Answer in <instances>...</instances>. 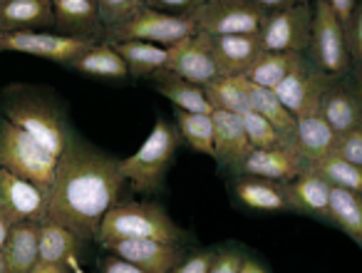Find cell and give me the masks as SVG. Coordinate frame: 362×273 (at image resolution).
I'll list each match as a JSON object with an SVG mask.
<instances>
[{"mask_svg": "<svg viewBox=\"0 0 362 273\" xmlns=\"http://www.w3.org/2000/svg\"><path fill=\"white\" fill-rule=\"evenodd\" d=\"M3 115L11 124L30 134L42 149H47L57 159L65 152L72 136L60 107L50 105L47 100H40V97H16Z\"/></svg>", "mask_w": 362, "mask_h": 273, "instance_id": "6", "label": "cell"}, {"mask_svg": "<svg viewBox=\"0 0 362 273\" xmlns=\"http://www.w3.org/2000/svg\"><path fill=\"white\" fill-rule=\"evenodd\" d=\"M11 223L6 221V219L0 216V251H3V246H6V241H8V233H11Z\"/></svg>", "mask_w": 362, "mask_h": 273, "instance_id": "48", "label": "cell"}, {"mask_svg": "<svg viewBox=\"0 0 362 273\" xmlns=\"http://www.w3.org/2000/svg\"><path fill=\"white\" fill-rule=\"evenodd\" d=\"M97 42L75 40V37L57 35V33H0V52H23V55L42 57V60L72 65L77 57L92 50Z\"/></svg>", "mask_w": 362, "mask_h": 273, "instance_id": "10", "label": "cell"}, {"mask_svg": "<svg viewBox=\"0 0 362 273\" xmlns=\"http://www.w3.org/2000/svg\"><path fill=\"white\" fill-rule=\"evenodd\" d=\"M330 3V11L332 16H335V21L340 23L342 28V35H347L352 28V23H355V16H357V0H327Z\"/></svg>", "mask_w": 362, "mask_h": 273, "instance_id": "40", "label": "cell"}, {"mask_svg": "<svg viewBox=\"0 0 362 273\" xmlns=\"http://www.w3.org/2000/svg\"><path fill=\"white\" fill-rule=\"evenodd\" d=\"M330 189L332 187L315 172V169L308 167L298 179L283 184L288 211L313 214V216L327 219V209H330Z\"/></svg>", "mask_w": 362, "mask_h": 273, "instance_id": "18", "label": "cell"}, {"mask_svg": "<svg viewBox=\"0 0 362 273\" xmlns=\"http://www.w3.org/2000/svg\"><path fill=\"white\" fill-rule=\"evenodd\" d=\"M209 47H211L218 77H243L266 52L261 35L209 37Z\"/></svg>", "mask_w": 362, "mask_h": 273, "instance_id": "16", "label": "cell"}, {"mask_svg": "<svg viewBox=\"0 0 362 273\" xmlns=\"http://www.w3.org/2000/svg\"><path fill=\"white\" fill-rule=\"evenodd\" d=\"M345 42H347V52H350V60L357 65H362V3L357 6V16H355V23H352L350 33L345 35Z\"/></svg>", "mask_w": 362, "mask_h": 273, "instance_id": "41", "label": "cell"}, {"mask_svg": "<svg viewBox=\"0 0 362 273\" xmlns=\"http://www.w3.org/2000/svg\"><path fill=\"white\" fill-rule=\"evenodd\" d=\"M214 149H216V159L228 169H236L238 164L246 159L251 152V144L243 132L241 117L231 115V112L214 110Z\"/></svg>", "mask_w": 362, "mask_h": 273, "instance_id": "21", "label": "cell"}, {"mask_svg": "<svg viewBox=\"0 0 362 273\" xmlns=\"http://www.w3.org/2000/svg\"><path fill=\"white\" fill-rule=\"evenodd\" d=\"M102 248L144 273H171L187 258V248L181 243L146 241V238H141V241H115Z\"/></svg>", "mask_w": 362, "mask_h": 273, "instance_id": "15", "label": "cell"}, {"mask_svg": "<svg viewBox=\"0 0 362 273\" xmlns=\"http://www.w3.org/2000/svg\"><path fill=\"white\" fill-rule=\"evenodd\" d=\"M303 55H293V52H263V57L246 72V80L253 82L258 87H266V90H276L283 80H286L288 72L296 67V62Z\"/></svg>", "mask_w": 362, "mask_h": 273, "instance_id": "33", "label": "cell"}, {"mask_svg": "<svg viewBox=\"0 0 362 273\" xmlns=\"http://www.w3.org/2000/svg\"><path fill=\"white\" fill-rule=\"evenodd\" d=\"M37 228L40 223H18L8 233V241L3 246V263H6V273H30L33 266L40 261L37 253Z\"/></svg>", "mask_w": 362, "mask_h": 273, "instance_id": "23", "label": "cell"}, {"mask_svg": "<svg viewBox=\"0 0 362 273\" xmlns=\"http://www.w3.org/2000/svg\"><path fill=\"white\" fill-rule=\"evenodd\" d=\"M209 105L214 110L231 112V115H246L251 112V97H248V80L246 77H216L204 87Z\"/></svg>", "mask_w": 362, "mask_h": 273, "instance_id": "27", "label": "cell"}, {"mask_svg": "<svg viewBox=\"0 0 362 273\" xmlns=\"http://www.w3.org/2000/svg\"><path fill=\"white\" fill-rule=\"evenodd\" d=\"M97 243L107 246L115 241H164L181 243L184 231L174 223V219L164 211V207L154 202H119L102 219Z\"/></svg>", "mask_w": 362, "mask_h": 273, "instance_id": "2", "label": "cell"}, {"mask_svg": "<svg viewBox=\"0 0 362 273\" xmlns=\"http://www.w3.org/2000/svg\"><path fill=\"white\" fill-rule=\"evenodd\" d=\"M55 28L52 0H0V33Z\"/></svg>", "mask_w": 362, "mask_h": 273, "instance_id": "20", "label": "cell"}, {"mask_svg": "<svg viewBox=\"0 0 362 273\" xmlns=\"http://www.w3.org/2000/svg\"><path fill=\"white\" fill-rule=\"evenodd\" d=\"M0 169L35 184L42 192H50L55 182L57 157H52L30 134L18 129L3 117L0 120Z\"/></svg>", "mask_w": 362, "mask_h": 273, "instance_id": "4", "label": "cell"}, {"mask_svg": "<svg viewBox=\"0 0 362 273\" xmlns=\"http://www.w3.org/2000/svg\"><path fill=\"white\" fill-rule=\"evenodd\" d=\"M214 261V251H199L194 256H187L181 261V266H176L171 273H209Z\"/></svg>", "mask_w": 362, "mask_h": 273, "instance_id": "42", "label": "cell"}, {"mask_svg": "<svg viewBox=\"0 0 362 273\" xmlns=\"http://www.w3.org/2000/svg\"><path fill=\"white\" fill-rule=\"evenodd\" d=\"M146 3V0H144ZM197 25L189 18H176L166 16V13L151 11L149 6L134 16L129 23L115 28V30L105 33V42L117 45V42H149V45L171 47L176 42L187 40V37L197 35Z\"/></svg>", "mask_w": 362, "mask_h": 273, "instance_id": "7", "label": "cell"}, {"mask_svg": "<svg viewBox=\"0 0 362 273\" xmlns=\"http://www.w3.org/2000/svg\"><path fill=\"white\" fill-rule=\"evenodd\" d=\"M330 77L322 75L315 65H308L305 60H298L296 67L286 75V80L276 87V97L281 100V105L291 112L296 120L303 117L320 115L322 100L325 92L330 87Z\"/></svg>", "mask_w": 362, "mask_h": 273, "instance_id": "9", "label": "cell"}, {"mask_svg": "<svg viewBox=\"0 0 362 273\" xmlns=\"http://www.w3.org/2000/svg\"><path fill=\"white\" fill-rule=\"evenodd\" d=\"M0 273H6V263H3V253H0Z\"/></svg>", "mask_w": 362, "mask_h": 273, "instance_id": "49", "label": "cell"}, {"mask_svg": "<svg viewBox=\"0 0 362 273\" xmlns=\"http://www.w3.org/2000/svg\"><path fill=\"white\" fill-rule=\"evenodd\" d=\"M82 241L65 228L62 223L52 221V219H45L37 228V253H40V261L45 263H67L75 261V256L80 253Z\"/></svg>", "mask_w": 362, "mask_h": 273, "instance_id": "26", "label": "cell"}, {"mask_svg": "<svg viewBox=\"0 0 362 273\" xmlns=\"http://www.w3.org/2000/svg\"><path fill=\"white\" fill-rule=\"evenodd\" d=\"M327 221H332L342 233L362 246V197L347 189H330V209H327Z\"/></svg>", "mask_w": 362, "mask_h": 273, "instance_id": "28", "label": "cell"}, {"mask_svg": "<svg viewBox=\"0 0 362 273\" xmlns=\"http://www.w3.org/2000/svg\"><path fill=\"white\" fill-rule=\"evenodd\" d=\"M258 6L268 13V16H276V13H286L296 6V0H256Z\"/></svg>", "mask_w": 362, "mask_h": 273, "instance_id": "44", "label": "cell"}, {"mask_svg": "<svg viewBox=\"0 0 362 273\" xmlns=\"http://www.w3.org/2000/svg\"><path fill=\"white\" fill-rule=\"evenodd\" d=\"M124 184L119 159L72 134L57 159L55 182L47 192V219L70 228L80 241H90L107 211L119 204Z\"/></svg>", "mask_w": 362, "mask_h": 273, "instance_id": "1", "label": "cell"}, {"mask_svg": "<svg viewBox=\"0 0 362 273\" xmlns=\"http://www.w3.org/2000/svg\"><path fill=\"white\" fill-rule=\"evenodd\" d=\"M179 144V129L159 117L154 122V129L146 136V142L132 157L119 159V172L124 177V182L134 192L159 194L164 189L166 172H169L171 162H174Z\"/></svg>", "mask_w": 362, "mask_h": 273, "instance_id": "3", "label": "cell"}, {"mask_svg": "<svg viewBox=\"0 0 362 273\" xmlns=\"http://www.w3.org/2000/svg\"><path fill=\"white\" fill-rule=\"evenodd\" d=\"M322 179H325L330 187L337 189H347L352 194H360L362 197V167H355V164L345 162L335 154V157H327L317 164H310Z\"/></svg>", "mask_w": 362, "mask_h": 273, "instance_id": "34", "label": "cell"}, {"mask_svg": "<svg viewBox=\"0 0 362 273\" xmlns=\"http://www.w3.org/2000/svg\"><path fill=\"white\" fill-rule=\"evenodd\" d=\"M156 80V90L181 112H192V115H214V107L209 105L206 95H204V87L192 85V82L181 80L174 72L159 70L151 75Z\"/></svg>", "mask_w": 362, "mask_h": 273, "instance_id": "25", "label": "cell"}, {"mask_svg": "<svg viewBox=\"0 0 362 273\" xmlns=\"http://www.w3.org/2000/svg\"><path fill=\"white\" fill-rule=\"evenodd\" d=\"M241 273H268L266 268L261 266L258 261H253V258H243V266H241Z\"/></svg>", "mask_w": 362, "mask_h": 273, "instance_id": "46", "label": "cell"}, {"mask_svg": "<svg viewBox=\"0 0 362 273\" xmlns=\"http://www.w3.org/2000/svg\"><path fill=\"white\" fill-rule=\"evenodd\" d=\"M241 124H243V132H246V139H248V144H251V149H278V147L293 144L288 136H283L271 122L263 120V117L253 110L241 115Z\"/></svg>", "mask_w": 362, "mask_h": 273, "instance_id": "35", "label": "cell"}, {"mask_svg": "<svg viewBox=\"0 0 362 273\" xmlns=\"http://www.w3.org/2000/svg\"><path fill=\"white\" fill-rule=\"evenodd\" d=\"M176 129L181 139L199 154L216 157L214 149V120L211 115H192V112L176 110Z\"/></svg>", "mask_w": 362, "mask_h": 273, "instance_id": "32", "label": "cell"}, {"mask_svg": "<svg viewBox=\"0 0 362 273\" xmlns=\"http://www.w3.org/2000/svg\"><path fill=\"white\" fill-rule=\"evenodd\" d=\"M100 273H144V271H139L136 266H132V263L122 261V258L110 253V256L100 258Z\"/></svg>", "mask_w": 362, "mask_h": 273, "instance_id": "43", "label": "cell"}, {"mask_svg": "<svg viewBox=\"0 0 362 273\" xmlns=\"http://www.w3.org/2000/svg\"><path fill=\"white\" fill-rule=\"evenodd\" d=\"M0 216L11 226L25 221L42 223L47 219V192L0 169Z\"/></svg>", "mask_w": 362, "mask_h": 273, "instance_id": "11", "label": "cell"}, {"mask_svg": "<svg viewBox=\"0 0 362 273\" xmlns=\"http://www.w3.org/2000/svg\"><path fill=\"white\" fill-rule=\"evenodd\" d=\"M320 115L325 117V122L340 136L362 127V107H360V102H357L355 92H350L345 85H340V82H335V80L330 82V87H327V92H325Z\"/></svg>", "mask_w": 362, "mask_h": 273, "instance_id": "22", "label": "cell"}, {"mask_svg": "<svg viewBox=\"0 0 362 273\" xmlns=\"http://www.w3.org/2000/svg\"><path fill=\"white\" fill-rule=\"evenodd\" d=\"M337 157L355 164V167H362V127L340 136V142H337Z\"/></svg>", "mask_w": 362, "mask_h": 273, "instance_id": "37", "label": "cell"}, {"mask_svg": "<svg viewBox=\"0 0 362 273\" xmlns=\"http://www.w3.org/2000/svg\"><path fill=\"white\" fill-rule=\"evenodd\" d=\"M233 194H236L238 204L253 209V211H288L281 182H271V179L261 177H236Z\"/></svg>", "mask_w": 362, "mask_h": 273, "instance_id": "24", "label": "cell"}, {"mask_svg": "<svg viewBox=\"0 0 362 273\" xmlns=\"http://www.w3.org/2000/svg\"><path fill=\"white\" fill-rule=\"evenodd\" d=\"M112 47L124 60L129 75L151 77L154 72L166 70V62H169V50L159 45H149V42H117Z\"/></svg>", "mask_w": 362, "mask_h": 273, "instance_id": "30", "label": "cell"}, {"mask_svg": "<svg viewBox=\"0 0 362 273\" xmlns=\"http://www.w3.org/2000/svg\"><path fill=\"white\" fill-rule=\"evenodd\" d=\"M310 57L313 65L327 75L330 80L342 77L345 72H350V52H347V42L342 35L340 23L335 21L330 11V3L320 0L315 3V13H313V30H310Z\"/></svg>", "mask_w": 362, "mask_h": 273, "instance_id": "8", "label": "cell"}, {"mask_svg": "<svg viewBox=\"0 0 362 273\" xmlns=\"http://www.w3.org/2000/svg\"><path fill=\"white\" fill-rule=\"evenodd\" d=\"M248 97H251V110L258 112L263 120H268L283 136H288L293 142V134H296L298 120L281 105V100L276 97L273 90H266V87H258L253 82H248Z\"/></svg>", "mask_w": 362, "mask_h": 273, "instance_id": "31", "label": "cell"}, {"mask_svg": "<svg viewBox=\"0 0 362 273\" xmlns=\"http://www.w3.org/2000/svg\"><path fill=\"white\" fill-rule=\"evenodd\" d=\"M166 50H169L166 70L174 72L181 80L206 87L209 82H214L218 77L216 62H214L211 47H209V35H204V33H197V35L176 42V45L166 47Z\"/></svg>", "mask_w": 362, "mask_h": 273, "instance_id": "14", "label": "cell"}, {"mask_svg": "<svg viewBox=\"0 0 362 273\" xmlns=\"http://www.w3.org/2000/svg\"><path fill=\"white\" fill-rule=\"evenodd\" d=\"M337 142H340V134L327 124L322 115L298 120L293 144H296V149L303 154V159H305L308 164H317L327 157H335Z\"/></svg>", "mask_w": 362, "mask_h": 273, "instance_id": "19", "label": "cell"}, {"mask_svg": "<svg viewBox=\"0 0 362 273\" xmlns=\"http://www.w3.org/2000/svg\"><path fill=\"white\" fill-rule=\"evenodd\" d=\"M189 21L209 37L261 35L268 13L256 0H199Z\"/></svg>", "mask_w": 362, "mask_h": 273, "instance_id": "5", "label": "cell"}, {"mask_svg": "<svg viewBox=\"0 0 362 273\" xmlns=\"http://www.w3.org/2000/svg\"><path fill=\"white\" fill-rule=\"evenodd\" d=\"M310 164L303 159V154L296 149V144L278 149H251L236 169H231L238 177H261L271 182H293L300 177Z\"/></svg>", "mask_w": 362, "mask_h": 273, "instance_id": "13", "label": "cell"}, {"mask_svg": "<svg viewBox=\"0 0 362 273\" xmlns=\"http://www.w3.org/2000/svg\"><path fill=\"white\" fill-rule=\"evenodd\" d=\"M70 67L82 72V75L102 77V80H124V77L129 75L124 60H122L115 47L105 40L97 42V45L92 47V50H87L82 57H77Z\"/></svg>", "mask_w": 362, "mask_h": 273, "instance_id": "29", "label": "cell"}, {"mask_svg": "<svg viewBox=\"0 0 362 273\" xmlns=\"http://www.w3.org/2000/svg\"><path fill=\"white\" fill-rule=\"evenodd\" d=\"M243 253L236 248H221V251H214V261L209 273H241L243 266Z\"/></svg>", "mask_w": 362, "mask_h": 273, "instance_id": "38", "label": "cell"}, {"mask_svg": "<svg viewBox=\"0 0 362 273\" xmlns=\"http://www.w3.org/2000/svg\"><path fill=\"white\" fill-rule=\"evenodd\" d=\"M313 13L308 3H296L291 11L268 16L261 30V40L266 52H293L303 55L310 45Z\"/></svg>", "mask_w": 362, "mask_h": 273, "instance_id": "12", "label": "cell"}, {"mask_svg": "<svg viewBox=\"0 0 362 273\" xmlns=\"http://www.w3.org/2000/svg\"><path fill=\"white\" fill-rule=\"evenodd\" d=\"M355 97H357V102H360V107H362V65H357L355 67Z\"/></svg>", "mask_w": 362, "mask_h": 273, "instance_id": "47", "label": "cell"}, {"mask_svg": "<svg viewBox=\"0 0 362 273\" xmlns=\"http://www.w3.org/2000/svg\"><path fill=\"white\" fill-rule=\"evenodd\" d=\"M97 3H100V21L105 25V33L129 23L146 8L144 0H97Z\"/></svg>", "mask_w": 362, "mask_h": 273, "instance_id": "36", "label": "cell"}, {"mask_svg": "<svg viewBox=\"0 0 362 273\" xmlns=\"http://www.w3.org/2000/svg\"><path fill=\"white\" fill-rule=\"evenodd\" d=\"M30 273H67V266H62V263H45V261H37L35 266H33Z\"/></svg>", "mask_w": 362, "mask_h": 273, "instance_id": "45", "label": "cell"}, {"mask_svg": "<svg viewBox=\"0 0 362 273\" xmlns=\"http://www.w3.org/2000/svg\"><path fill=\"white\" fill-rule=\"evenodd\" d=\"M146 6L151 11L166 13V16L176 18H192V13L197 11L199 0H146Z\"/></svg>", "mask_w": 362, "mask_h": 273, "instance_id": "39", "label": "cell"}, {"mask_svg": "<svg viewBox=\"0 0 362 273\" xmlns=\"http://www.w3.org/2000/svg\"><path fill=\"white\" fill-rule=\"evenodd\" d=\"M52 11H55L57 35L90 42L105 40V25L100 21L97 0H52Z\"/></svg>", "mask_w": 362, "mask_h": 273, "instance_id": "17", "label": "cell"}]
</instances>
